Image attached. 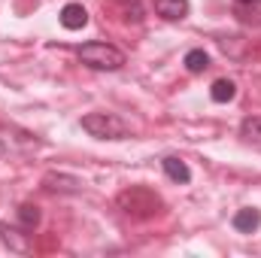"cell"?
I'll return each instance as SVG.
<instances>
[{
    "mask_svg": "<svg viewBox=\"0 0 261 258\" xmlns=\"http://www.w3.org/2000/svg\"><path fill=\"white\" fill-rule=\"evenodd\" d=\"M155 9H158V15H164L167 21H176V18H186L189 0H155Z\"/></svg>",
    "mask_w": 261,
    "mask_h": 258,
    "instance_id": "7",
    "label": "cell"
},
{
    "mask_svg": "<svg viewBox=\"0 0 261 258\" xmlns=\"http://www.w3.org/2000/svg\"><path fill=\"white\" fill-rule=\"evenodd\" d=\"M37 146H40V140L31 137V134H24V131L0 128V152H31Z\"/></svg>",
    "mask_w": 261,
    "mask_h": 258,
    "instance_id": "4",
    "label": "cell"
},
{
    "mask_svg": "<svg viewBox=\"0 0 261 258\" xmlns=\"http://www.w3.org/2000/svg\"><path fill=\"white\" fill-rule=\"evenodd\" d=\"M61 24H64L67 31H82V28L88 24L85 6H82V3H67L64 9H61Z\"/></svg>",
    "mask_w": 261,
    "mask_h": 258,
    "instance_id": "5",
    "label": "cell"
},
{
    "mask_svg": "<svg viewBox=\"0 0 261 258\" xmlns=\"http://www.w3.org/2000/svg\"><path fill=\"white\" fill-rule=\"evenodd\" d=\"M18 222H21L24 228H34V225L40 222V210H37L34 203H21V207H18Z\"/></svg>",
    "mask_w": 261,
    "mask_h": 258,
    "instance_id": "13",
    "label": "cell"
},
{
    "mask_svg": "<svg viewBox=\"0 0 261 258\" xmlns=\"http://www.w3.org/2000/svg\"><path fill=\"white\" fill-rule=\"evenodd\" d=\"M210 67V55L203 52V49H192L189 55H186V70L189 73H203Z\"/></svg>",
    "mask_w": 261,
    "mask_h": 258,
    "instance_id": "12",
    "label": "cell"
},
{
    "mask_svg": "<svg viewBox=\"0 0 261 258\" xmlns=\"http://www.w3.org/2000/svg\"><path fill=\"white\" fill-rule=\"evenodd\" d=\"M240 3H258V0H240Z\"/></svg>",
    "mask_w": 261,
    "mask_h": 258,
    "instance_id": "15",
    "label": "cell"
},
{
    "mask_svg": "<svg viewBox=\"0 0 261 258\" xmlns=\"http://www.w3.org/2000/svg\"><path fill=\"white\" fill-rule=\"evenodd\" d=\"M119 207H122L128 216L149 219V216H155V213H158L161 200H158V194H152L149 189H130V192L119 194Z\"/></svg>",
    "mask_w": 261,
    "mask_h": 258,
    "instance_id": "3",
    "label": "cell"
},
{
    "mask_svg": "<svg viewBox=\"0 0 261 258\" xmlns=\"http://www.w3.org/2000/svg\"><path fill=\"white\" fill-rule=\"evenodd\" d=\"M110 3H113V6H119V12H122L125 18H130V21H140V18L130 12V6H134V9H140V0H110ZM140 12H143V9H140Z\"/></svg>",
    "mask_w": 261,
    "mask_h": 258,
    "instance_id": "14",
    "label": "cell"
},
{
    "mask_svg": "<svg viewBox=\"0 0 261 258\" xmlns=\"http://www.w3.org/2000/svg\"><path fill=\"white\" fill-rule=\"evenodd\" d=\"M234 94H237V85L231 79H216L213 88H210V97L216 104H228V100H234Z\"/></svg>",
    "mask_w": 261,
    "mask_h": 258,
    "instance_id": "10",
    "label": "cell"
},
{
    "mask_svg": "<svg viewBox=\"0 0 261 258\" xmlns=\"http://www.w3.org/2000/svg\"><path fill=\"white\" fill-rule=\"evenodd\" d=\"M0 234H3V243H6L12 252H28V249H31V237H28V234H21L18 228L3 225V228H0Z\"/></svg>",
    "mask_w": 261,
    "mask_h": 258,
    "instance_id": "9",
    "label": "cell"
},
{
    "mask_svg": "<svg viewBox=\"0 0 261 258\" xmlns=\"http://www.w3.org/2000/svg\"><path fill=\"white\" fill-rule=\"evenodd\" d=\"M258 225H261V210H255V207H246L234 216V228L243 231V234H252Z\"/></svg>",
    "mask_w": 261,
    "mask_h": 258,
    "instance_id": "8",
    "label": "cell"
},
{
    "mask_svg": "<svg viewBox=\"0 0 261 258\" xmlns=\"http://www.w3.org/2000/svg\"><path fill=\"white\" fill-rule=\"evenodd\" d=\"M240 137H243L246 143H252V146H261V116H249V119H243V125H240Z\"/></svg>",
    "mask_w": 261,
    "mask_h": 258,
    "instance_id": "11",
    "label": "cell"
},
{
    "mask_svg": "<svg viewBox=\"0 0 261 258\" xmlns=\"http://www.w3.org/2000/svg\"><path fill=\"white\" fill-rule=\"evenodd\" d=\"M82 128L97 140H125V137H130V128L113 113H88L82 119Z\"/></svg>",
    "mask_w": 261,
    "mask_h": 258,
    "instance_id": "2",
    "label": "cell"
},
{
    "mask_svg": "<svg viewBox=\"0 0 261 258\" xmlns=\"http://www.w3.org/2000/svg\"><path fill=\"white\" fill-rule=\"evenodd\" d=\"M76 55H79L82 64L91 67V70H119V67H125V52L110 46V43H100V40L79 46Z\"/></svg>",
    "mask_w": 261,
    "mask_h": 258,
    "instance_id": "1",
    "label": "cell"
},
{
    "mask_svg": "<svg viewBox=\"0 0 261 258\" xmlns=\"http://www.w3.org/2000/svg\"><path fill=\"white\" fill-rule=\"evenodd\" d=\"M161 167H164V173H167L173 183H189V179H192L189 164H186L182 158H176V155H167V158L161 161Z\"/></svg>",
    "mask_w": 261,
    "mask_h": 258,
    "instance_id": "6",
    "label": "cell"
}]
</instances>
